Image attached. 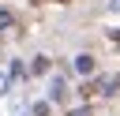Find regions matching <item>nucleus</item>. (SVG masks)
Returning a JSON list of instances; mask_svg holds the SVG:
<instances>
[{
  "label": "nucleus",
  "instance_id": "2",
  "mask_svg": "<svg viewBox=\"0 0 120 116\" xmlns=\"http://www.w3.org/2000/svg\"><path fill=\"white\" fill-rule=\"evenodd\" d=\"M8 22H11V15H8V11H0V26H8Z\"/></svg>",
  "mask_w": 120,
  "mask_h": 116
},
{
  "label": "nucleus",
  "instance_id": "1",
  "mask_svg": "<svg viewBox=\"0 0 120 116\" xmlns=\"http://www.w3.org/2000/svg\"><path fill=\"white\" fill-rule=\"evenodd\" d=\"M75 67H79L82 75H90V71H94V60H90V56H79V60H75Z\"/></svg>",
  "mask_w": 120,
  "mask_h": 116
},
{
  "label": "nucleus",
  "instance_id": "4",
  "mask_svg": "<svg viewBox=\"0 0 120 116\" xmlns=\"http://www.w3.org/2000/svg\"><path fill=\"white\" fill-rule=\"evenodd\" d=\"M60 4H68V0H60Z\"/></svg>",
  "mask_w": 120,
  "mask_h": 116
},
{
  "label": "nucleus",
  "instance_id": "3",
  "mask_svg": "<svg viewBox=\"0 0 120 116\" xmlns=\"http://www.w3.org/2000/svg\"><path fill=\"white\" fill-rule=\"evenodd\" d=\"M71 116H90V109H79V112H71Z\"/></svg>",
  "mask_w": 120,
  "mask_h": 116
}]
</instances>
